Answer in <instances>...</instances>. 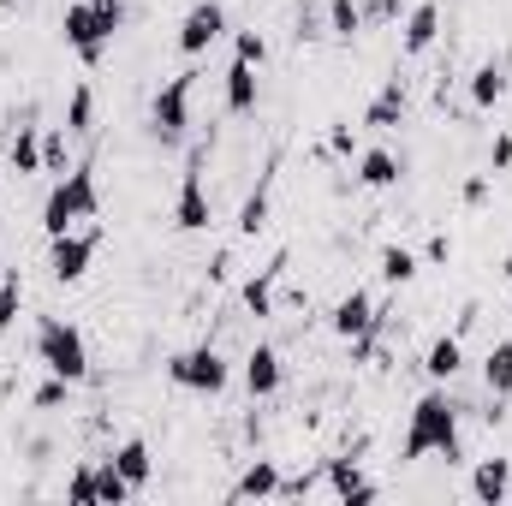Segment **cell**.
Wrapping results in <instances>:
<instances>
[{"label":"cell","mask_w":512,"mask_h":506,"mask_svg":"<svg viewBox=\"0 0 512 506\" xmlns=\"http://www.w3.org/2000/svg\"><path fill=\"white\" fill-rule=\"evenodd\" d=\"M459 459V405L447 399V387L435 381L417 405H411V423H405V459Z\"/></svg>","instance_id":"cell-1"},{"label":"cell","mask_w":512,"mask_h":506,"mask_svg":"<svg viewBox=\"0 0 512 506\" xmlns=\"http://www.w3.org/2000/svg\"><path fill=\"white\" fill-rule=\"evenodd\" d=\"M96 209H102L96 173H90V167H72V173H60V179H54V191L42 197V233H48V239H60V233H72L78 221H90Z\"/></svg>","instance_id":"cell-2"},{"label":"cell","mask_w":512,"mask_h":506,"mask_svg":"<svg viewBox=\"0 0 512 506\" xmlns=\"http://www.w3.org/2000/svg\"><path fill=\"white\" fill-rule=\"evenodd\" d=\"M36 358H42L48 376H66L72 387L90 376V346H84V334H78L72 322H60V316H42V328H36Z\"/></svg>","instance_id":"cell-3"},{"label":"cell","mask_w":512,"mask_h":506,"mask_svg":"<svg viewBox=\"0 0 512 506\" xmlns=\"http://www.w3.org/2000/svg\"><path fill=\"white\" fill-rule=\"evenodd\" d=\"M167 381L185 387V393H221L233 381V364L215 346H191V352H173L167 358Z\"/></svg>","instance_id":"cell-4"},{"label":"cell","mask_w":512,"mask_h":506,"mask_svg":"<svg viewBox=\"0 0 512 506\" xmlns=\"http://www.w3.org/2000/svg\"><path fill=\"white\" fill-rule=\"evenodd\" d=\"M191 84H197V72H179V78H167V84L155 90V102H149V131H155L161 143H179L185 126H191Z\"/></svg>","instance_id":"cell-5"},{"label":"cell","mask_w":512,"mask_h":506,"mask_svg":"<svg viewBox=\"0 0 512 506\" xmlns=\"http://www.w3.org/2000/svg\"><path fill=\"white\" fill-rule=\"evenodd\" d=\"M96 233H60V239H48V274L60 280V286H72V280H84L90 274V262H96Z\"/></svg>","instance_id":"cell-6"},{"label":"cell","mask_w":512,"mask_h":506,"mask_svg":"<svg viewBox=\"0 0 512 506\" xmlns=\"http://www.w3.org/2000/svg\"><path fill=\"white\" fill-rule=\"evenodd\" d=\"M221 30H227V6L221 0H197L185 18H179V54H209L215 42H221Z\"/></svg>","instance_id":"cell-7"},{"label":"cell","mask_w":512,"mask_h":506,"mask_svg":"<svg viewBox=\"0 0 512 506\" xmlns=\"http://www.w3.org/2000/svg\"><path fill=\"white\" fill-rule=\"evenodd\" d=\"M60 36H66V48H72L84 66H96V60L108 54V36H102V24H96L90 0H72V6L60 12Z\"/></svg>","instance_id":"cell-8"},{"label":"cell","mask_w":512,"mask_h":506,"mask_svg":"<svg viewBox=\"0 0 512 506\" xmlns=\"http://www.w3.org/2000/svg\"><path fill=\"white\" fill-rule=\"evenodd\" d=\"M173 221H179V233H203V227H209V185H203V155H197V161L179 173Z\"/></svg>","instance_id":"cell-9"},{"label":"cell","mask_w":512,"mask_h":506,"mask_svg":"<svg viewBox=\"0 0 512 506\" xmlns=\"http://www.w3.org/2000/svg\"><path fill=\"white\" fill-rule=\"evenodd\" d=\"M376 310H382V304H376L364 286H352V292L328 310V328H334L340 340H358V334H370V328H376Z\"/></svg>","instance_id":"cell-10"},{"label":"cell","mask_w":512,"mask_h":506,"mask_svg":"<svg viewBox=\"0 0 512 506\" xmlns=\"http://www.w3.org/2000/svg\"><path fill=\"white\" fill-rule=\"evenodd\" d=\"M280 381H286L280 352H274V346H256L251 358H245V393H251V399H274V393H280Z\"/></svg>","instance_id":"cell-11"},{"label":"cell","mask_w":512,"mask_h":506,"mask_svg":"<svg viewBox=\"0 0 512 506\" xmlns=\"http://www.w3.org/2000/svg\"><path fill=\"white\" fill-rule=\"evenodd\" d=\"M435 36H441V6H435V0H417V6H411V18H405L399 48H405V54H429V48H435Z\"/></svg>","instance_id":"cell-12"},{"label":"cell","mask_w":512,"mask_h":506,"mask_svg":"<svg viewBox=\"0 0 512 506\" xmlns=\"http://www.w3.org/2000/svg\"><path fill=\"white\" fill-rule=\"evenodd\" d=\"M399 173H405V161H399L393 149H382V143L358 155V185H364V191H393Z\"/></svg>","instance_id":"cell-13"},{"label":"cell","mask_w":512,"mask_h":506,"mask_svg":"<svg viewBox=\"0 0 512 506\" xmlns=\"http://www.w3.org/2000/svg\"><path fill=\"white\" fill-rule=\"evenodd\" d=\"M280 495V465L274 459H251L233 483V501H274Z\"/></svg>","instance_id":"cell-14"},{"label":"cell","mask_w":512,"mask_h":506,"mask_svg":"<svg viewBox=\"0 0 512 506\" xmlns=\"http://www.w3.org/2000/svg\"><path fill=\"white\" fill-rule=\"evenodd\" d=\"M459 370H465V346H459V334H441V340H429V352H423V376L447 387Z\"/></svg>","instance_id":"cell-15"},{"label":"cell","mask_w":512,"mask_h":506,"mask_svg":"<svg viewBox=\"0 0 512 506\" xmlns=\"http://www.w3.org/2000/svg\"><path fill=\"white\" fill-rule=\"evenodd\" d=\"M328 489L340 495V501H376L382 489L358 471V459H328Z\"/></svg>","instance_id":"cell-16"},{"label":"cell","mask_w":512,"mask_h":506,"mask_svg":"<svg viewBox=\"0 0 512 506\" xmlns=\"http://www.w3.org/2000/svg\"><path fill=\"white\" fill-rule=\"evenodd\" d=\"M471 495L489 506H501L512 495V459H483L477 471H471Z\"/></svg>","instance_id":"cell-17"},{"label":"cell","mask_w":512,"mask_h":506,"mask_svg":"<svg viewBox=\"0 0 512 506\" xmlns=\"http://www.w3.org/2000/svg\"><path fill=\"white\" fill-rule=\"evenodd\" d=\"M399 120H405V84H399V78H387L382 90H376V102L364 108V126H370V131H393Z\"/></svg>","instance_id":"cell-18"},{"label":"cell","mask_w":512,"mask_h":506,"mask_svg":"<svg viewBox=\"0 0 512 506\" xmlns=\"http://www.w3.org/2000/svg\"><path fill=\"white\" fill-rule=\"evenodd\" d=\"M501 96H507V60H483V66L471 72V108L489 114Z\"/></svg>","instance_id":"cell-19"},{"label":"cell","mask_w":512,"mask_h":506,"mask_svg":"<svg viewBox=\"0 0 512 506\" xmlns=\"http://www.w3.org/2000/svg\"><path fill=\"white\" fill-rule=\"evenodd\" d=\"M280 268H286V256H274L262 274H251V280H245V292H239V298H245V310H251L256 322H262V316H274V280H280Z\"/></svg>","instance_id":"cell-20"},{"label":"cell","mask_w":512,"mask_h":506,"mask_svg":"<svg viewBox=\"0 0 512 506\" xmlns=\"http://www.w3.org/2000/svg\"><path fill=\"white\" fill-rule=\"evenodd\" d=\"M114 465H120V477H126L131 489H149V477H155V453H149V441H120Z\"/></svg>","instance_id":"cell-21"},{"label":"cell","mask_w":512,"mask_h":506,"mask_svg":"<svg viewBox=\"0 0 512 506\" xmlns=\"http://www.w3.org/2000/svg\"><path fill=\"white\" fill-rule=\"evenodd\" d=\"M227 114H256V66H227Z\"/></svg>","instance_id":"cell-22"},{"label":"cell","mask_w":512,"mask_h":506,"mask_svg":"<svg viewBox=\"0 0 512 506\" xmlns=\"http://www.w3.org/2000/svg\"><path fill=\"white\" fill-rule=\"evenodd\" d=\"M6 167H12V173H42V131L18 126L12 149H6Z\"/></svg>","instance_id":"cell-23"},{"label":"cell","mask_w":512,"mask_h":506,"mask_svg":"<svg viewBox=\"0 0 512 506\" xmlns=\"http://www.w3.org/2000/svg\"><path fill=\"white\" fill-rule=\"evenodd\" d=\"M483 387H489L495 399H507L512 393V340L489 346V358H483Z\"/></svg>","instance_id":"cell-24"},{"label":"cell","mask_w":512,"mask_h":506,"mask_svg":"<svg viewBox=\"0 0 512 506\" xmlns=\"http://www.w3.org/2000/svg\"><path fill=\"white\" fill-rule=\"evenodd\" d=\"M90 126H96V90H90V84H78V90L66 96V131H72V137H84Z\"/></svg>","instance_id":"cell-25"},{"label":"cell","mask_w":512,"mask_h":506,"mask_svg":"<svg viewBox=\"0 0 512 506\" xmlns=\"http://www.w3.org/2000/svg\"><path fill=\"white\" fill-rule=\"evenodd\" d=\"M131 495H137V489H131L126 477H120V465H114V459H102V465H96V501H108V506H126Z\"/></svg>","instance_id":"cell-26"},{"label":"cell","mask_w":512,"mask_h":506,"mask_svg":"<svg viewBox=\"0 0 512 506\" xmlns=\"http://www.w3.org/2000/svg\"><path fill=\"white\" fill-rule=\"evenodd\" d=\"M358 30H364V6H358V0H328V36L352 42Z\"/></svg>","instance_id":"cell-27"},{"label":"cell","mask_w":512,"mask_h":506,"mask_svg":"<svg viewBox=\"0 0 512 506\" xmlns=\"http://www.w3.org/2000/svg\"><path fill=\"white\" fill-rule=\"evenodd\" d=\"M66 137H72L66 126L42 131V173H54V179H60V173H72V143H66Z\"/></svg>","instance_id":"cell-28"},{"label":"cell","mask_w":512,"mask_h":506,"mask_svg":"<svg viewBox=\"0 0 512 506\" xmlns=\"http://www.w3.org/2000/svg\"><path fill=\"white\" fill-rule=\"evenodd\" d=\"M376 274H382L387 286H411V280H417V256L405 251V245H387V251H382V268H376Z\"/></svg>","instance_id":"cell-29"},{"label":"cell","mask_w":512,"mask_h":506,"mask_svg":"<svg viewBox=\"0 0 512 506\" xmlns=\"http://www.w3.org/2000/svg\"><path fill=\"white\" fill-rule=\"evenodd\" d=\"M268 227V185H256L251 197H245V209H239V239H256Z\"/></svg>","instance_id":"cell-30"},{"label":"cell","mask_w":512,"mask_h":506,"mask_svg":"<svg viewBox=\"0 0 512 506\" xmlns=\"http://www.w3.org/2000/svg\"><path fill=\"white\" fill-rule=\"evenodd\" d=\"M18 304H24V280H18V268H6L0 274V334L18 322Z\"/></svg>","instance_id":"cell-31"},{"label":"cell","mask_w":512,"mask_h":506,"mask_svg":"<svg viewBox=\"0 0 512 506\" xmlns=\"http://www.w3.org/2000/svg\"><path fill=\"white\" fill-rule=\"evenodd\" d=\"M66 399H72V381H66V376H48L36 393H30V405H36V411H60Z\"/></svg>","instance_id":"cell-32"},{"label":"cell","mask_w":512,"mask_h":506,"mask_svg":"<svg viewBox=\"0 0 512 506\" xmlns=\"http://www.w3.org/2000/svg\"><path fill=\"white\" fill-rule=\"evenodd\" d=\"M90 12H96V24H102V36H108V42L126 30V0H90Z\"/></svg>","instance_id":"cell-33"},{"label":"cell","mask_w":512,"mask_h":506,"mask_svg":"<svg viewBox=\"0 0 512 506\" xmlns=\"http://www.w3.org/2000/svg\"><path fill=\"white\" fill-rule=\"evenodd\" d=\"M233 60H245V66H262V60H268V42H262L256 30H239V42H233Z\"/></svg>","instance_id":"cell-34"},{"label":"cell","mask_w":512,"mask_h":506,"mask_svg":"<svg viewBox=\"0 0 512 506\" xmlns=\"http://www.w3.org/2000/svg\"><path fill=\"white\" fill-rule=\"evenodd\" d=\"M66 495H72V501H96V465H78V471L66 477Z\"/></svg>","instance_id":"cell-35"},{"label":"cell","mask_w":512,"mask_h":506,"mask_svg":"<svg viewBox=\"0 0 512 506\" xmlns=\"http://www.w3.org/2000/svg\"><path fill=\"white\" fill-rule=\"evenodd\" d=\"M459 197H465V209H483V203H489V173H471V179L459 185Z\"/></svg>","instance_id":"cell-36"},{"label":"cell","mask_w":512,"mask_h":506,"mask_svg":"<svg viewBox=\"0 0 512 506\" xmlns=\"http://www.w3.org/2000/svg\"><path fill=\"white\" fill-rule=\"evenodd\" d=\"M507 167H512V131H501L489 143V173H507Z\"/></svg>","instance_id":"cell-37"},{"label":"cell","mask_w":512,"mask_h":506,"mask_svg":"<svg viewBox=\"0 0 512 506\" xmlns=\"http://www.w3.org/2000/svg\"><path fill=\"white\" fill-rule=\"evenodd\" d=\"M447 256H453V239H447V233H435V239L423 245V262H447Z\"/></svg>","instance_id":"cell-38"},{"label":"cell","mask_w":512,"mask_h":506,"mask_svg":"<svg viewBox=\"0 0 512 506\" xmlns=\"http://www.w3.org/2000/svg\"><path fill=\"white\" fill-rule=\"evenodd\" d=\"M328 149H334V155H352V126H334V131H328Z\"/></svg>","instance_id":"cell-39"},{"label":"cell","mask_w":512,"mask_h":506,"mask_svg":"<svg viewBox=\"0 0 512 506\" xmlns=\"http://www.w3.org/2000/svg\"><path fill=\"white\" fill-rule=\"evenodd\" d=\"M393 12H399V0H370L364 6V18H393Z\"/></svg>","instance_id":"cell-40"},{"label":"cell","mask_w":512,"mask_h":506,"mask_svg":"<svg viewBox=\"0 0 512 506\" xmlns=\"http://www.w3.org/2000/svg\"><path fill=\"white\" fill-rule=\"evenodd\" d=\"M0 6H18V0H0Z\"/></svg>","instance_id":"cell-41"}]
</instances>
